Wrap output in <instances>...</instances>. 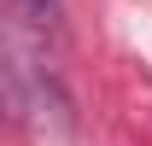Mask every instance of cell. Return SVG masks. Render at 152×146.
I'll use <instances>...</instances> for the list:
<instances>
[]
</instances>
